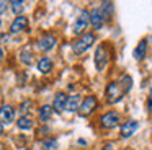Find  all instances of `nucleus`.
I'll list each match as a JSON object with an SVG mask.
<instances>
[{"instance_id": "1", "label": "nucleus", "mask_w": 152, "mask_h": 150, "mask_svg": "<svg viewBox=\"0 0 152 150\" xmlns=\"http://www.w3.org/2000/svg\"><path fill=\"white\" fill-rule=\"evenodd\" d=\"M93 42H95V34H93V33H85V34L80 36V38L72 44V52L75 55L83 54V52H87L92 47Z\"/></svg>"}, {"instance_id": "2", "label": "nucleus", "mask_w": 152, "mask_h": 150, "mask_svg": "<svg viewBox=\"0 0 152 150\" xmlns=\"http://www.w3.org/2000/svg\"><path fill=\"white\" fill-rule=\"evenodd\" d=\"M90 25V12H87V10H82V12L79 13V16H77L75 23H74L72 26V31L74 34L77 36H83L87 31V26Z\"/></svg>"}, {"instance_id": "3", "label": "nucleus", "mask_w": 152, "mask_h": 150, "mask_svg": "<svg viewBox=\"0 0 152 150\" xmlns=\"http://www.w3.org/2000/svg\"><path fill=\"white\" fill-rule=\"evenodd\" d=\"M105 95H106V100H108L110 103H118V101H121L124 91L119 87V82H110V83L106 85Z\"/></svg>"}, {"instance_id": "4", "label": "nucleus", "mask_w": 152, "mask_h": 150, "mask_svg": "<svg viewBox=\"0 0 152 150\" xmlns=\"http://www.w3.org/2000/svg\"><path fill=\"white\" fill-rule=\"evenodd\" d=\"M119 122H121V116H119L118 111H108L100 117V124L105 129H115L119 126Z\"/></svg>"}, {"instance_id": "5", "label": "nucleus", "mask_w": 152, "mask_h": 150, "mask_svg": "<svg viewBox=\"0 0 152 150\" xmlns=\"http://www.w3.org/2000/svg\"><path fill=\"white\" fill-rule=\"evenodd\" d=\"M108 64V51H106L105 44H100L95 51V65L96 70H103Z\"/></svg>"}, {"instance_id": "6", "label": "nucleus", "mask_w": 152, "mask_h": 150, "mask_svg": "<svg viewBox=\"0 0 152 150\" xmlns=\"http://www.w3.org/2000/svg\"><path fill=\"white\" fill-rule=\"evenodd\" d=\"M0 119H2V132H4L5 126L7 124H12L15 119V111L10 104H4L2 109H0Z\"/></svg>"}, {"instance_id": "7", "label": "nucleus", "mask_w": 152, "mask_h": 150, "mask_svg": "<svg viewBox=\"0 0 152 150\" xmlns=\"http://www.w3.org/2000/svg\"><path fill=\"white\" fill-rule=\"evenodd\" d=\"M137 129H139V122H137V121L128 119L126 122L121 124V130H119V134H121L123 139H129V137H131Z\"/></svg>"}, {"instance_id": "8", "label": "nucleus", "mask_w": 152, "mask_h": 150, "mask_svg": "<svg viewBox=\"0 0 152 150\" xmlns=\"http://www.w3.org/2000/svg\"><path fill=\"white\" fill-rule=\"evenodd\" d=\"M105 15H103L102 8H93L90 10V25L93 26L95 29H100L103 26V23H105Z\"/></svg>"}, {"instance_id": "9", "label": "nucleus", "mask_w": 152, "mask_h": 150, "mask_svg": "<svg viewBox=\"0 0 152 150\" xmlns=\"http://www.w3.org/2000/svg\"><path fill=\"white\" fill-rule=\"evenodd\" d=\"M96 104H98V101H96L95 96H92V95H90V96H85V98H83V101H82V106H80V109H79L80 114H82V116L90 114L96 108Z\"/></svg>"}, {"instance_id": "10", "label": "nucleus", "mask_w": 152, "mask_h": 150, "mask_svg": "<svg viewBox=\"0 0 152 150\" xmlns=\"http://www.w3.org/2000/svg\"><path fill=\"white\" fill-rule=\"evenodd\" d=\"M67 100H69V96H67L66 93H62V91H59V93L54 96V101H53V108L56 113H62V111L67 109Z\"/></svg>"}, {"instance_id": "11", "label": "nucleus", "mask_w": 152, "mask_h": 150, "mask_svg": "<svg viewBox=\"0 0 152 150\" xmlns=\"http://www.w3.org/2000/svg\"><path fill=\"white\" fill-rule=\"evenodd\" d=\"M56 42L57 41H56V38H54L53 34H44L43 38L36 42V44H38V49H39V51L48 52V51H51V49L56 46Z\"/></svg>"}, {"instance_id": "12", "label": "nucleus", "mask_w": 152, "mask_h": 150, "mask_svg": "<svg viewBox=\"0 0 152 150\" xmlns=\"http://www.w3.org/2000/svg\"><path fill=\"white\" fill-rule=\"evenodd\" d=\"M26 26H28V18H25L23 15L17 16V18L13 20V23L10 25V33H12V34H18V33L25 31Z\"/></svg>"}, {"instance_id": "13", "label": "nucleus", "mask_w": 152, "mask_h": 150, "mask_svg": "<svg viewBox=\"0 0 152 150\" xmlns=\"http://www.w3.org/2000/svg\"><path fill=\"white\" fill-rule=\"evenodd\" d=\"M147 41H149V38H144V39L139 41L137 46H136L134 54H132L136 60H144L145 59V55H147Z\"/></svg>"}, {"instance_id": "14", "label": "nucleus", "mask_w": 152, "mask_h": 150, "mask_svg": "<svg viewBox=\"0 0 152 150\" xmlns=\"http://www.w3.org/2000/svg\"><path fill=\"white\" fill-rule=\"evenodd\" d=\"M38 70L41 74H49L53 70V59L51 57H41L38 62Z\"/></svg>"}, {"instance_id": "15", "label": "nucleus", "mask_w": 152, "mask_h": 150, "mask_svg": "<svg viewBox=\"0 0 152 150\" xmlns=\"http://www.w3.org/2000/svg\"><path fill=\"white\" fill-rule=\"evenodd\" d=\"M82 101H83V100H80L79 95H72V96H69V100H67V111L74 113V111L80 109V106H82Z\"/></svg>"}, {"instance_id": "16", "label": "nucleus", "mask_w": 152, "mask_h": 150, "mask_svg": "<svg viewBox=\"0 0 152 150\" xmlns=\"http://www.w3.org/2000/svg\"><path fill=\"white\" fill-rule=\"evenodd\" d=\"M53 111H54L53 106L44 104V106L39 109V121H41V122H48V121L51 119V116H53Z\"/></svg>"}, {"instance_id": "17", "label": "nucleus", "mask_w": 152, "mask_h": 150, "mask_svg": "<svg viewBox=\"0 0 152 150\" xmlns=\"http://www.w3.org/2000/svg\"><path fill=\"white\" fill-rule=\"evenodd\" d=\"M20 60L23 62L25 65H30L31 62H33V54H31V47L30 46H26V47L21 51V54H20Z\"/></svg>"}, {"instance_id": "18", "label": "nucleus", "mask_w": 152, "mask_h": 150, "mask_svg": "<svg viewBox=\"0 0 152 150\" xmlns=\"http://www.w3.org/2000/svg\"><path fill=\"white\" fill-rule=\"evenodd\" d=\"M17 124L21 130H30L31 127H33V121H31L30 116H20V119H18Z\"/></svg>"}, {"instance_id": "19", "label": "nucleus", "mask_w": 152, "mask_h": 150, "mask_svg": "<svg viewBox=\"0 0 152 150\" xmlns=\"http://www.w3.org/2000/svg\"><path fill=\"white\" fill-rule=\"evenodd\" d=\"M119 87L123 88V91H124V93L131 91V88H132V78H131V75H123L121 80H119Z\"/></svg>"}, {"instance_id": "20", "label": "nucleus", "mask_w": 152, "mask_h": 150, "mask_svg": "<svg viewBox=\"0 0 152 150\" xmlns=\"http://www.w3.org/2000/svg\"><path fill=\"white\" fill-rule=\"evenodd\" d=\"M8 5L12 7V12L15 13L17 16H21V13H23V2H20V0H10L8 2Z\"/></svg>"}, {"instance_id": "21", "label": "nucleus", "mask_w": 152, "mask_h": 150, "mask_svg": "<svg viewBox=\"0 0 152 150\" xmlns=\"http://www.w3.org/2000/svg\"><path fill=\"white\" fill-rule=\"evenodd\" d=\"M43 150H57V139L48 137V139L43 142Z\"/></svg>"}, {"instance_id": "22", "label": "nucleus", "mask_w": 152, "mask_h": 150, "mask_svg": "<svg viewBox=\"0 0 152 150\" xmlns=\"http://www.w3.org/2000/svg\"><path fill=\"white\" fill-rule=\"evenodd\" d=\"M100 8H102L105 18L110 20V16L113 15V3L111 2H102V7H100Z\"/></svg>"}, {"instance_id": "23", "label": "nucleus", "mask_w": 152, "mask_h": 150, "mask_svg": "<svg viewBox=\"0 0 152 150\" xmlns=\"http://www.w3.org/2000/svg\"><path fill=\"white\" fill-rule=\"evenodd\" d=\"M31 106V101H25L23 104L20 106V111H21V116H26V113H28V108Z\"/></svg>"}, {"instance_id": "24", "label": "nucleus", "mask_w": 152, "mask_h": 150, "mask_svg": "<svg viewBox=\"0 0 152 150\" xmlns=\"http://www.w3.org/2000/svg\"><path fill=\"white\" fill-rule=\"evenodd\" d=\"M103 150H115V143H113V142H106L105 145H103Z\"/></svg>"}, {"instance_id": "25", "label": "nucleus", "mask_w": 152, "mask_h": 150, "mask_svg": "<svg viewBox=\"0 0 152 150\" xmlns=\"http://www.w3.org/2000/svg\"><path fill=\"white\" fill-rule=\"evenodd\" d=\"M0 5H2V13L5 12V7H7V2H5V0H2V3H0Z\"/></svg>"}, {"instance_id": "26", "label": "nucleus", "mask_w": 152, "mask_h": 150, "mask_svg": "<svg viewBox=\"0 0 152 150\" xmlns=\"http://www.w3.org/2000/svg\"><path fill=\"white\" fill-rule=\"evenodd\" d=\"M149 96H151V106H152V87H151V91H149Z\"/></svg>"}]
</instances>
